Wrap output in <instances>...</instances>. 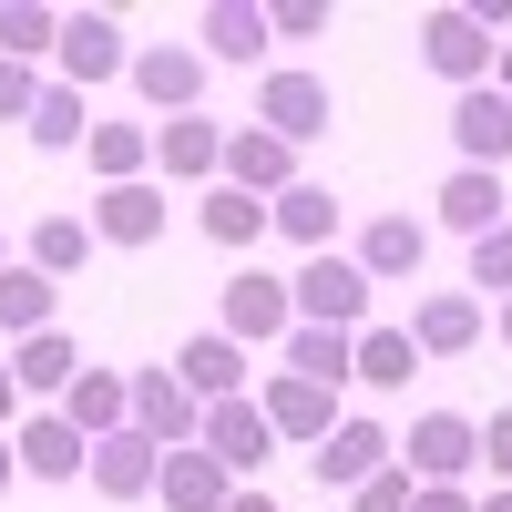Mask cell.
I'll use <instances>...</instances> for the list:
<instances>
[{"label": "cell", "instance_id": "1", "mask_svg": "<svg viewBox=\"0 0 512 512\" xmlns=\"http://www.w3.org/2000/svg\"><path fill=\"white\" fill-rule=\"evenodd\" d=\"M369 277H359V256H308V267L287 277V308H297V328H369Z\"/></svg>", "mask_w": 512, "mask_h": 512}, {"label": "cell", "instance_id": "2", "mask_svg": "<svg viewBox=\"0 0 512 512\" xmlns=\"http://www.w3.org/2000/svg\"><path fill=\"white\" fill-rule=\"evenodd\" d=\"M328 123H338L328 72H267V82H256V134H277L287 154H297V144H318Z\"/></svg>", "mask_w": 512, "mask_h": 512}, {"label": "cell", "instance_id": "3", "mask_svg": "<svg viewBox=\"0 0 512 512\" xmlns=\"http://www.w3.org/2000/svg\"><path fill=\"white\" fill-rule=\"evenodd\" d=\"M400 472H410V482H472V472H482V420L420 410L410 441H400Z\"/></svg>", "mask_w": 512, "mask_h": 512}, {"label": "cell", "instance_id": "4", "mask_svg": "<svg viewBox=\"0 0 512 512\" xmlns=\"http://www.w3.org/2000/svg\"><path fill=\"white\" fill-rule=\"evenodd\" d=\"M216 328L236 338V349H277V338L297 328V308H287V277H267V267H236V277H226V297H216Z\"/></svg>", "mask_w": 512, "mask_h": 512}, {"label": "cell", "instance_id": "5", "mask_svg": "<svg viewBox=\"0 0 512 512\" xmlns=\"http://www.w3.org/2000/svg\"><path fill=\"white\" fill-rule=\"evenodd\" d=\"M492 52H502V41H492L472 11H461V0H451V11H420V62H431V72L451 82V93L492 82Z\"/></svg>", "mask_w": 512, "mask_h": 512}, {"label": "cell", "instance_id": "6", "mask_svg": "<svg viewBox=\"0 0 512 512\" xmlns=\"http://www.w3.org/2000/svg\"><path fill=\"white\" fill-rule=\"evenodd\" d=\"M195 451H216L236 482H256V472H267V451H277V431H267V410H256V400L236 390V400H205V420H195Z\"/></svg>", "mask_w": 512, "mask_h": 512}, {"label": "cell", "instance_id": "7", "mask_svg": "<svg viewBox=\"0 0 512 512\" xmlns=\"http://www.w3.org/2000/svg\"><path fill=\"white\" fill-rule=\"evenodd\" d=\"M52 62H62V82H72V93H93V82H113L134 52H123V21H113V11H62Z\"/></svg>", "mask_w": 512, "mask_h": 512}, {"label": "cell", "instance_id": "8", "mask_svg": "<svg viewBox=\"0 0 512 512\" xmlns=\"http://www.w3.org/2000/svg\"><path fill=\"white\" fill-rule=\"evenodd\" d=\"M134 72V93L175 123V113H205V52H185V41H154V52H134L123 62Z\"/></svg>", "mask_w": 512, "mask_h": 512}, {"label": "cell", "instance_id": "9", "mask_svg": "<svg viewBox=\"0 0 512 512\" xmlns=\"http://www.w3.org/2000/svg\"><path fill=\"white\" fill-rule=\"evenodd\" d=\"M308 461H318V482H328V492H359V482H379V472L400 461V441L379 431V420H338V431H328Z\"/></svg>", "mask_w": 512, "mask_h": 512}, {"label": "cell", "instance_id": "10", "mask_svg": "<svg viewBox=\"0 0 512 512\" xmlns=\"http://www.w3.org/2000/svg\"><path fill=\"white\" fill-rule=\"evenodd\" d=\"M195 420H205V400L185 390L175 369H134V431H144L154 451H185V441H195Z\"/></svg>", "mask_w": 512, "mask_h": 512}, {"label": "cell", "instance_id": "11", "mask_svg": "<svg viewBox=\"0 0 512 512\" xmlns=\"http://www.w3.org/2000/svg\"><path fill=\"white\" fill-rule=\"evenodd\" d=\"M216 185H236V195H256V205H277V195L297 185V154H287L277 134H256V123H236V134H226V164H216Z\"/></svg>", "mask_w": 512, "mask_h": 512}, {"label": "cell", "instance_id": "12", "mask_svg": "<svg viewBox=\"0 0 512 512\" xmlns=\"http://www.w3.org/2000/svg\"><path fill=\"white\" fill-rule=\"evenodd\" d=\"M154 164H164V185H216V164H226V123H216V113H175V123H154Z\"/></svg>", "mask_w": 512, "mask_h": 512}, {"label": "cell", "instance_id": "13", "mask_svg": "<svg viewBox=\"0 0 512 512\" xmlns=\"http://www.w3.org/2000/svg\"><path fill=\"white\" fill-rule=\"evenodd\" d=\"M82 226H93V246H154V236H164V185H154V175H134V185H103Z\"/></svg>", "mask_w": 512, "mask_h": 512}, {"label": "cell", "instance_id": "14", "mask_svg": "<svg viewBox=\"0 0 512 512\" xmlns=\"http://www.w3.org/2000/svg\"><path fill=\"white\" fill-rule=\"evenodd\" d=\"M256 410H267L277 441H308V451L338 431V420H349V410H338V390H318V379H287V369L267 379V400H256Z\"/></svg>", "mask_w": 512, "mask_h": 512}, {"label": "cell", "instance_id": "15", "mask_svg": "<svg viewBox=\"0 0 512 512\" xmlns=\"http://www.w3.org/2000/svg\"><path fill=\"white\" fill-rule=\"evenodd\" d=\"M11 461H21L31 482H82V461H93V441H82V431H72L62 410H31L21 431H11Z\"/></svg>", "mask_w": 512, "mask_h": 512}, {"label": "cell", "instance_id": "16", "mask_svg": "<svg viewBox=\"0 0 512 512\" xmlns=\"http://www.w3.org/2000/svg\"><path fill=\"white\" fill-rule=\"evenodd\" d=\"M451 144H461V164H482V175L512 164V103L492 93V82H472V93L451 103Z\"/></svg>", "mask_w": 512, "mask_h": 512}, {"label": "cell", "instance_id": "17", "mask_svg": "<svg viewBox=\"0 0 512 512\" xmlns=\"http://www.w3.org/2000/svg\"><path fill=\"white\" fill-rule=\"evenodd\" d=\"M195 52L205 62H267V0H205L195 11Z\"/></svg>", "mask_w": 512, "mask_h": 512}, {"label": "cell", "instance_id": "18", "mask_svg": "<svg viewBox=\"0 0 512 512\" xmlns=\"http://www.w3.org/2000/svg\"><path fill=\"white\" fill-rule=\"evenodd\" d=\"M410 349H420V359H461V349H482V297L431 287V297L410 308Z\"/></svg>", "mask_w": 512, "mask_h": 512}, {"label": "cell", "instance_id": "19", "mask_svg": "<svg viewBox=\"0 0 512 512\" xmlns=\"http://www.w3.org/2000/svg\"><path fill=\"white\" fill-rule=\"evenodd\" d=\"M420 267H431V226H420V216L359 226V277H369V287H400V277H420Z\"/></svg>", "mask_w": 512, "mask_h": 512}, {"label": "cell", "instance_id": "20", "mask_svg": "<svg viewBox=\"0 0 512 512\" xmlns=\"http://www.w3.org/2000/svg\"><path fill=\"white\" fill-rule=\"evenodd\" d=\"M154 492H164V512H226L236 502V472H226V461L216 451H164V472H154Z\"/></svg>", "mask_w": 512, "mask_h": 512}, {"label": "cell", "instance_id": "21", "mask_svg": "<svg viewBox=\"0 0 512 512\" xmlns=\"http://www.w3.org/2000/svg\"><path fill=\"white\" fill-rule=\"evenodd\" d=\"M154 472H164V451H154L144 431H113V441H93V461H82V482H93L103 502H144Z\"/></svg>", "mask_w": 512, "mask_h": 512}, {"label": "cell", "instance_id": "22", "mask_svg": "<svg viewBox=\"0 0 512 512\" xmlns=\"http://www.w3.org/2000/svg\"><path fill=\"white\" fill-rule=\"evenodd\" d=\"M62 420L82 441H113V431H134V379L123 369H82L72 390H62Z\"/></svg>", "mask_w": 512, "mask_h": 512}, {"label": "cell", "instance_id": "23", "mask_svg": "<svg viewBox=\"0 0 512 512\" xmlns=\"http://www.w3.org/2000/svg\"><path fill=\"white\" fill-rule=\"evenodd\" d=\"M41 328H62V287L11 256V267H0V338L21 349V338H41Z\"/></svg>", "mask_w": 512, "mask_h": 512}, {"label": "cell", "instance_id": "24", "mask_svg": "<svg viewBox=\"0 0 512 512\" xmlns=\"http://www.w3.org/2000/svg\"><path fill=\"white\" fill-rule=\"evenodd\" d=\"M175 379H185L195 400H236L246 390V349H236L226 328H195L185 349H175Z\"/></svg>", "mask_w": 512, "mask_h": 512}, {"label": "cell", "instance_id": "25", "mask_svg": "<svg viewBox=\"0 0 512 512\" xmlns=\"http://www.w3.org/2000/svg\"><path fill=\"white\" fill-rule=\"evenodd\" d=\"M441 226H451V236H492V226H512L502 175H482V164H451V185H441Z\"/></svg>", "mask_w": 512, "mask_h": 512}, {"label": "cell", "instance_id": "26", "mask_svg": "<svg viewBox=\"0 0 512 512\" xmlns=\"http://www.w3.org/2000/svg\"><path fill=\"white\" fill-rule=\"evenodd\" d=\"M11 379H21V400H62L72 379H82V349H72L62 328H41V338H21V349H11Z\"/></svg>", "mask_w": 512, "mask_h": 512}, {"label": "cell", "instance_id": "27", "mask_svg": "<svg viewBox=\"0 0 512 512\" xmlns=\"http://www.w3.org/2000/svg\"><path fill=\"white\" fill-rule=\"evenodd\" d=\"M267 226H277V236H297L308 256H328V236H338V195H328L318 175H297V185L267 205Z\"/></svg>", "mask_w": 512, "mask_h": 512}, {"label": "cell", "instance_id": "28", "mask_svg": "<svg viewBox=\"0 0 512 512\" xmlns=\"http://www.w3.org/2000/svg\"><path fill=\"white\" fill-rule=\"evenodd\" d=\"M195 226H205V246H226V256H256V236H267V205H256V195H236V185H205Z\"/></svg>", "mask_w": 512, "mask_h": 512}, {"label": "cell", "instance_id": "29", "mask_svg": "<svg viewBox=\"0 0 512 512\" xmlns=\"http://www.w3.org/2000/svg\"><path fill=\"white\" fill-rule=\"evenodd\" d=\"M349 349H359L349 328H287V338H277L287 379H318V390H338V379H349Z\"/></svg>", "mask_w": 512, "mask_h": 512}, {"label": "cell", "instance_id": "30", "mask_svg": "<svg viewBox=\"0 0 512 512\" xmlns=\"http://www.w3.org/2000/svg\"><path fill=\"white\" fill-rule=\"evenodd\" d=\"M21 267H41V277H82V267H93V226H82V216H41L31 226V246H21Z\"/></svg>", "mask_w": 512, "mask_h": 512}, {"label": "cell", "instance_id": "31", "mask_svg": "<svg viewBox=\"0 0 512 512\" xmlns=\"http://www.w3.org/2000/svg\"><path fill=\"white\" fill-rule=\"evenodd\" d=\"M410 369H420L410 328H359V349H349V379H359V390H410Z\"/></svg>", "mask_w": 512, "mask_h": 512}, {"label": "cell", "instance_id": "32", "mask_svg": "<svg viewBox=\"0 0 512 512\" xmlns=\"http://www.w3.org/2000/svg\"><path fill=\"white\" fill-rule=\"evenodd\" d=\"M21 134L41 144V154H72V144H93V113H82V93L72 82H41V103H31V123Z\"/></svg>", "mask_w": 512, "mask_h": 512}, {"label": "cell", "instance_id": "33", "mask_svg": "<svg viewBox=\"0 0 512 512\" xmlns=\"http://www.w3.org/2000/svg\"><path fill=\"white\" fill-rule=\"evenodd\" d=\"M93 175L103 185H134V175H154V123H93Z\"/></svg>", "mask_w": 512, "mask_h": 512}, {"label": "cell", "instance_id": "34", "mask_svg": "<svg viewBox=\"0 0 512 512\" xmlns=\"http://www.w3.org/2000/svg\"><path fill=\"white\" fill-rule=\"evenodd\" d=\"M62 41V11H41V0H0V62H41Z\"/></svg>", "mask_w": 512, "mask_h": 512}, {"label": "cell", "instance_id": "35", "mask_svg": "<svg viewBox=\"0 0 512 512\" xmlns=\"http://www.w3.org/2000/svg\"><path fill=\"white\" fill-rule=\"evenodd\" d=\"M472 287H492V297H512V226H492V236H472Z\"/></svg>", "mask_w": 512, "mask_h": 512}, {"label": "cell", "instance_id": "36", "mask_svg": "<svg viewBox=\"0 0 512 512\" xmlns=\"http://www.w3.org/2000/svg\"><path fill=\"white\" fill-rule=\"evenodd\" d=\"M328 31V0H277L267 11V41H318Z\"/></svg>", "mask_w": 512, "mask_h": 512}, {"label": "cell", "instance_id": "37", "mask_svg": "<svg viewBox=\"0 0 512 512\" xmlns=\"http://www.w3.org/2000/svg\"><path fill=\"white\" fill-rule=\"evenodd\" d=\"M410 492H420V482H410L400 461H390L379 482H359V492H349V512H410Z\"/></svg>", "mask_w": 512, "mask_h": 512}, {"label": "cell", "instance_id": "38", "mask_svg": "<svg viewBox=\"0 0 512 512\" xmlns=\"http://www.w3.org/2000/svg\"><path fill=\"white\" fill-rule=\"evenodd\" d=\"M31 103H41V72L31 62H0V123H31Z\"/></svg>", "mask_w": 512, "mask_h": 512}, {"label": "cell", "instance_id": "39", "mask_svg": "<svg viewBox=\"0 0 512 512\" xmlns=\"http://www.w3.org/2000/svg\"><path fill=\"white\" fill-rule=\"evenodd\" d=\"M482 472H492V492H512V410L482 420Z\"/></svg>", "mask_w": 512, "mask_h": 512}, {"label": "cell", "instance_id": "40", "mask_svg": "<svg viewBox=\"0 0 512 512\" xmlns=\"http://www.w3.org/2000/svg\"><path fill=\"white\" fill-rule=\"evenodd\" d=\"M410 512H472V492H461V482H420Z\"/></svg>", "mask_w": 512, "mask_h": 512}, {"label": "cell", "instance_id": "41", "mask_svg": "<svg viewBox=\"0 0 512 512\" xmlns=\"http://www.w3.org/2000/svg\"><path fill=\"white\" fill-rule=\"evenodd\" d=\"M21 431V379H11V359H0V441Z\"/></svg>", "mask_w": 512, "mask_h": 512}, {"label": "cell", "instance_id": "42", "mask_svg": "<svg viewBox=\"0 0 512 512\" xmlns=\"http://www.w3.org/2000/svg\"><path fill=\"white\" fill-rule=\"evenodd\" d=\"M492 93L512 103V41H502V52H492Z\"/></svg>", "mask_w": 512, "mask_h": 512}, {"label": "cell", "instance_id": "43", "mask_svg": "<svg viewBox=\"0 0 512 512\" xmlns=\"http://www.w3.org/2000/svg\"><path fill=\"white\" fill-rule=\"evenodd\" d=\"M226 512H277V502H267V492H256V482H246V492H236V502H226Z\"/></svg>", "mask_w": 512, "mask_h": 512}, {"label": "cell", "instance_id": "44", "mask_svg": "<svg viewBox=\"0 0 512 512\" xmlns=\"http://www.w3.org/2000/svg\"><path fill=\"white\" fill-rule=\"evenodd\" d=\"M11 482H21V461H11V441H0V492H11Z\"/></svg>", "mask_w": 512, "mask_h": 512}, {"label": "cell", "instance_id": "45", "mask_svg": "<svg viewBox=\"0 0 512 512\" xmlns=\"http://www.w3.org/2000/svg\"><path fill=\"white\" fill-rule=\"evenodd\" d=\"M472 512H512V492H492V502H472Z\"/></svg>", "mask_w": 512, "mask_h": 512}, {"label": "cell", "instance_id": "46", "mask_svg": "<svg viewBox=\"0 0 512 512\" xmlns=\"http://www.w3.org/2000/svg\"><path fill=\"white\" fill-rule=\"evenodd\" d=\"M502 349H512V297H502Z\"/></svg>", "mask_w": 512, "mask_h": 512}, {"label": "cell", "instance_id": "47", "mask_svg": "<svg viewBox=\"0 0 512 512\" xmlns=\"http://www.w3.org/2000/svg\"><path fill=\"white\" fill-rule=\"evenodd\" d=\"M0 267H11V246H0Z\"/></svg>", "mask_w": 512, "mask_h": 512}]
</instances>
